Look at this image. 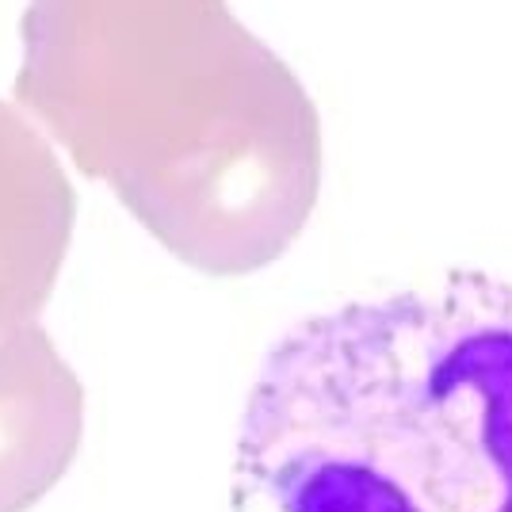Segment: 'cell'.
<instances>
[{
  "mask_svg": "<svg viewBox=\"0 0 512 512\" xmlns=\"http://www.w3.org/2000/svg\"><path fill=\"white\" fill-rule=\"evenodd\" d=\"M12 100L180 264L253 276L321 195V115L230 0H27Z\"/></svg>",
  "mask_w": 512,
  "mask_h": 512,
  "instance_id": "6da1fadb",
  "label": "cell"
},
{
  "mask_svg": "<svg viewBox=\"0 0 512 512\" xmlns=\"http://www.w3.org/2000/svg\"><path fill=\"white\" fill-rule=\"evenodd\" d=\"M234 512H512V283L451 268L287 329L260 363Z\"/></svg>",
  "mask_w": 512,
  "mask_h": 512,
  "instance_id": "7a4b0ae2",
  "label": "cell"
},
{
  "mask_svg": "<svg viewBox=\"0 0 512 512\" xmlns=\"http://www.w3.org/2000/svg\"><path fill=\"white\" fill-rule=\"evenodd\" d=\"M77 226V188L54 142L0 100V337L43 314Z\"/></svg>",
  "mask_w": 512,
  "mask_h": 512,
  "instance_id": "3957f363",
  "label": "cell"
},
{
  "mask_svg": "<svg viewBox=\"0 0 512 512\" xmlns=\"http://www.w3.org/2000/svg\"><path fill=\"white\" fill-rule=\"evenodd\" d=\"M85 386L39 321L0 337V512H27L73 467Z\"/></svg>",
  "mask_w": 512,
  "mask_h": 512,
  "instance_id": "277c9868",
  "label": "cell"
}]
</instances>
